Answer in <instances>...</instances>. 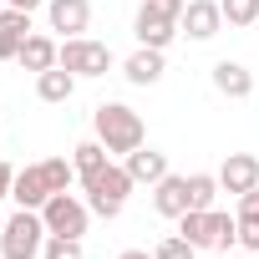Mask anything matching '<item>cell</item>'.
<instances>
[{
	"instance_id": "6da1fadb",
	"label": "cell",
	"mask_w": 259,
	"mask_h": 259,
	"mask_svg": "<svg viewBox=\"0 0 259 259\" xmlns=\"http://www.w3.org/2000/svg\"><path fill=\"white\" fill-rule=\"evenodd\" d=\"M92 133H97V143L107 148V153H138L143 143H148V127H143V117L127 107V102H102L97 112H92Z\"/></svg>"
},
{
	"instance_id": "7a4b0ae2",
	"label": "cell",
	"mask_w": 259,
	"mask_h": 259,
	"mask_svg": "<svg viewBox=\"0 0 259 259\" xmlns=\"http://www.w3.org/2000/svg\"><path fill=\"white\" fill-rule=\"evenodd\" d=\"M81 188H87V203H92L97 219H117V213L127 208V193H133L138 183H133V173H127L122 163H107L102 173L81 178Z\"/></svg>"
},
{
	"instance_id": "3957f363",
	"label": "cell",
	"mask_w": 259,
	"mask_h": 259,
	"mask_svg": "<svg viewBox=\"0 0 259 259\" xmlns=\"http://www.w3.org/2000/svg\"><path fill=\"white\" fill-rule=\"evenodd\" d=\"M46 219H41V208H16L11 219H6V229H0V254L6 259H36L41 249H46Z\"/></svg>"
},
{
	"instance_id": "277c9868",
	"label": "cell",
	"mask_w": 259,
	"mask_h": 259,
	"mask_svg": "<svg viewBox=\"0 0 259 259\" xmlns=\"http://www.w3.org/2000/svg\"><path fill=\"white\" fill-rule=\"evenodd\" d=\"M41 219H46L51 234H71V239H81L87 224H92V203L76 198V193L66 188V193H51V198L41 203Z\"/></svg>"
},
{
	"instance_id": "5b68a950",
	"label": "cell",
	"mask_w": 259,
	"mask_h": 259,
	"mask_svg": "<svg viewBox=\"0 0 259 259\" xmlns=\"http://www.w3.org/2000/svg\"><path fill=\"white\" fill-rule=\"evenodd\" d=\"M61 66L71 76H107L112 71V46L92 41V36H71V41H61Z\"/></svg>"
},
{
	"instance_id": "8992f818",
	"label": "cell",
	"mask_w": 259,
	"mask_h": 259,
	"mask_svg": "<svg viewBox=\"0 0 259 259\" xmlns=\"http://www.w3.org/2000/svg\"><path fill=\"white\" fill-rule=\"evenodd\" d=\"M133 36H138V46H153V51H168L183 31H178V21L173 16H163V11H153L148 0L138 6V16H133Z\"/></svg>"
},
{
	"instance_id": "52a82bcc",
	"label": "cell",
	"mask_w": 259,
	"mask_h": 259,
	"mask_svg": "<svg viewBox=\"0 0 259 259\" xmlns=\"http://www.w3.org/2000/svg\"><path fill=\"white\" fill-rule=\"evenodd\" d=\"M178 31H183L188 41H213V36L224 31V6H219V0H188Z\"/></svg>"
},
{
	"instance_id": "ba28073f",
	"label": "cell",
	"mask_w": 259,
	"mask_h": 259,
	"mask_svg": "<svg viewBox=\"0 0 259 259\" xmlns=\"http://www.w3.org/2000/svg\"><path fill=\"white\" fill-rule=\"evenodd\" d=\"M46 21H51V31H61V41L87 36V26H92V0H46Z\"/></svg>"
},
{
	"instance_id": "9c48e42d",
	"label": "cell",
	"mask_w": 259,
	"mask_h": 259,
	"mask_svg": "<svg viewBox=\"0 0 259 259\" xmlns=\"http://www.w3.org/2000/svg\"><path fill=\"white\" fill-rule=\"evenodd\" d=\"M219 188L224 193H249V188H259V158L254 153H229L224 158V168H219Z\"/></svg>"
},
{
	"instance_id": "30bf717a",
	"label": "cell",
	"mask_w": 259,
	"mask_h": 259,
	"mask_svg": "<svg viewBox=\"0 0 259 259\" xmlns=\"http://www.w3.org/2000/svg\"><path fill=\"white\" fill-rule=\"evenodd\" d=\"M163 71H168V61H163V51H153V46H138L133 56L122 61V76L133 81V87H158Z\"/></svg>"
},
{
	"instance_id": "8fae6325",
	"label": "cell",
	"mask_w": 259,
	"mask_h": 259,
	"mask_svg": "<svg viewBox=\"0 0 259 259\" xmlns=\"http://www.w3.org/2000/svg\"><path fill=\"white\" fill-rule=\"evenodd\" d=\"M122 168L133 173V183H148V188H153V183H163V178L173 173V168H168V153H158V148H148V143H143L138 153H127V158H122Z\"/></svg>"
},
{
	"instance_id": "7c38bea8",
	"label": "cell",
	"mask_w": 259,
	"mask_h": 259,
	"mask_svg": "<svg viewBox=\"0 0 259 259\" xmlns=\"http://www.w3.org/2000/svg\"><path fill=\"white\" fill-rule=\"evenodd\" d=\"M213 92L219 97H234V102H244L249 92H254V71L244 66V61H213Z\"/></svg>"
},
{
	"instance_id": "4fadbf2b",
	"label": "cell",
	"mask_w": 259,
	"mask_h": 259,
	"mask_svg": "<svg viewBox=\"0 0 259 259\" xmlns=\"http://www.w3.org/2000/svg\"><path fill=\"white\" fill-rule=\"evenodd\" d=\"M16 61H21L26 71H36V76H41V71H51V66L61 61V41H51V36L31 31V36L21 41V56H16Z\"/></svg>"
},
{
	"instance_id": "5bb4252c",
	"label": "cell",
	"mask_w": 259,
	"mask_h": 259,
	"mask_svg": "<svg viewBox=\"0 0 259 259\" xmlns=\"http://www.w3.org/2000/svg\"><path fill=\"white\" fill-rule=\"evenodd\" d=\"M11 198H16V208H41V203L51 198L41 163H31V168H16V188H11Z\"/></svg>"
},
{
	"instance_id": "9a60e30c",
	"label": "cell",
	"mask_w": 259,
	"mask_h": 259,
	"mask_svg": "<svg viewBox=\"0 0 259 259\" xmlns=\"http://www.w3.org/2000/svg\"><path fill=\"white\" fill-rule=\"evenodd\" d=\"M153 208H158L163 219H183V213H188V178L168 173L163 183H153Z\"/></svg>"
},
{
	"instance_id": "2e32d148",
	"label": "cell",
	"mask_w": 259,
	"mask_h": 259,
	"mask_svg": "<svg viewBox=\"0 0 259 259\" xmlns=\"http://www.w3.org/2000/svg\"><path fill=\"white\" fill-rule=\"evenodd\" d=\"M76 81H81V76H71V71L56 61L51 71H41V76H36V97H41V102H71Z\"/></svg>"
},
{
	"instance_id": "e0dca14e",
	"label": "cell",
	"mask_w": 259,
	"mask_h": 259,
	"mask_svg": "<svg viewBox=\"0 0 259 259\" xmlns=\"http://www.w3.org/2000/svg\"><path fill=\"white\" fill-rule=\"evenodd\" d=\"M71 163H76V178H92V173H102V168L112 163V153H107L97 138H87V143L71 148Z\"/></svg>"
},
{
	"instance_id": "ac0fdd59",
	"label": "cell",
	"mask_w": 259,
	"mask_h": 259,
	"mask_svg": "<svg viewBox=\"0 0 259 259\" xmlns=\"http://www.w3.org/2000/svg\"><path fill=\"white\" fill-rule=\"evenodd\" d=\"M178 234L193 244V249H213V229H208V208H188L178 219Z\"/></svg>"
},
{
	"instance_id": "d6986e66",
	"label": "cell",
	"mask_w": 259,
	"mask_h": 259,
	"mask_svg": "<svg viewBox=\"0 0 259 259\" xmlns=\"http://www.w3.org/2000/svg\"><path fill=\"white\" fill-rule=\"evenodd\" d=\"M219 193V173H188V208H213Z\"/></svg>"
},
{
	"instance_id": "ffe728a7",
	"label": "cell",
	"mask_w": 259,
	"mask_h": 259,
	"mask_svg": "<svg viewBox=\"0 0 259 259\" xmlns=\"http://www.w3.org/2000/svg\"><path fill=\"white\" fill-rule=\"evenodd\" d=\"M41 173H46V188L51 193H66L71 178H76V163L71 158H41Z\"/></svg>"
},
{
	"instance_id": "44dd1931",
	"label": "cell",
	"mask_w": 259,
	"mask_h": 259,
	"mask_svg": "<svg viewBox=\"0 0 259 259\" xmlns=\"http://www.w3.org/2000/svg\"><path fill=\"white\" fill-rule=\"evenodd\" d=\"M41 259H87V254H81V239H71V234H46Z\"/></svg>"
},
{
	"instance_id": "7402d4cb",
	"label": "cell",
	"mask_w": 259,
	"mask_h": 259,
	"mask_svg": "<svg viewBox=\"0 0 259 259\" xmlns=\"http://www.w3.org/2000/svg\"><path fill=\"white\" fill-rule=\"evenodd\" d=\"M224 6V26H254L259 21V0H219Z\"/></svg>"
},
{
	"instance_id": "603a6c76",
	"label": "cell",
	"mask_w": 259,
	"mask_h": 259,
	"mask_svg": "<svg viewBox=\"0 0 259 259\" xmlns=\"http://www.w3.org/2000/svg\"><path fill=\"white\" fill-rule=\"evenodd\" d=\"M198 249L183 239V234H168V239H158V249H153V259H193Z\"/></svg>"
},
{
	"instance_id": "cb8c5ba5",
	"label": "cell",
	"mask_w": 259,
	"mask_h": 259,
	"mask_svg": "<svg viewBox=\"0 0 259 259\" xmlns=\"http://www.w3.org/2000/svg\"><path fill=\"white\" fill-rule=\"evenodd\" d=\"M0 31H16V36H31V11H16V6H0Z\"/></svg>"
},
{
	"instance_id": "d4e9b609",
	"label": "cell",
	"mask_w": 259,
	"mask_h": 259,
	"mask_svg": "<svg viewBox=\"0 0 259 259\" xmlns=\"http://www.w3.org/2000/svg\"><path fill=\"white\" fill-rule=\"evenodd\" d=\"M239 244L249 254H259V219H239Z\"/></svg>"
},
{
	"instance_id": "484cf974",
	"label": "cell",
	"mask_w": 259,
	"mask_h": 259,
	"mask_svg": "<svg viewBox=\"0 0 259 259\" xmlns=\"http://www.w3.org/2000/svg\"><path fill=\"white\" fill-rule=\"evenodd\" d=\"M234 219H259V188L239 193V208H234Z\"/></svg>"
},
{
	"instance_id": "4316f807",
	"label": "cell",
	"mask_w": 259,
	"mask_h": 259,
	"mask_svg": "<svg viewBox=\"0 0 259 259\" xmlns=\"http://www.w3.org/2000/svg\"><path fill=\"white\" fill-rule=\"evenodd\" d=\"M21 41H26V36H16V31H0V61H16V56H21Z\"/></svg>"
},
{
	"instance_id": "83f0119b",
	"label": "cell",
	"mask_w": 259,
	"mask_h": 259,
	"mask_svg": "<svg viewBox=\"0 0 259 259\" xmlns=\"http://www.w3.org/2000/svg\"><path fill=\"white\" fill-rule=\"evenodd\" d=\"M148 6L163 11V16H173V21H183V6H188V0H148Z\"/></svg>"
},
{
	"instance_id": "f1b7e54d",
	"label": "cell",
	"mask_w": 259,
	"mask_h": 259,
	"mask_svg": "<svg viewBox=\"0 0 259 259\" xmlns=\"http://www.w3.org/2000/svg\"><path fill=\"white\" fill-rule=\"evenodd\" d=\"M11 188H16V168L0 158V198H11Z\"/></svg>"
},
{
	"instance_id": "f546056e",
	"label": "cell",
	"mask_w": 259,
	"mask_h": 259,
	"mask_svg": "<svg viewBox=\"0 0 259 259\" xmlns=\"http://www.w3.org/2000/svg\"><path fill=\"white\" fill-rule=\"evenodd\" d=\"M6 6H16V11H31V16H36V11L46 6V0H6Z\"/></svg>"
},
{
	"instance_id": "4dcf8cb0",
	"label": "cell",
	"mask_w": 259,
	"mask_h": 259,
	"mask_svg": "<svg viewBox=\"0 0 259 259\" xmlns=\"http://www.w3.org/2000/svg\"><path fill=\"white\" fill-rule=\"evenodd\" d=\"M117 259H153V254H148V249H122Z\"/></svg>"
},
{
	"instance_id": "1f68e13d",
	"label": "cell",
	"mask_w": 259,
	"mask_h": 259,
	"mask_svg": "<svg viewBox=\"0 0 259 259\" xmlns=\"http://www.w3.org/2000/svg\"><path fill=\"white\" fill-rule=\"evenodd\" d=\"M0 6H6V0H0Z\"/></svg>"
}]
</instances>
